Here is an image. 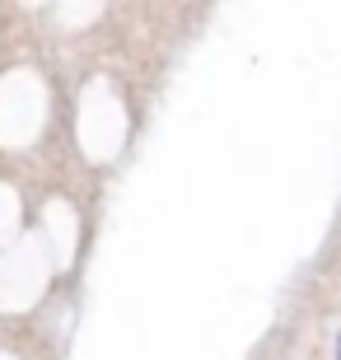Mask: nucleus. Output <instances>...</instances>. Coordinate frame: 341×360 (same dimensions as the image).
Segmentation results:
<instances>
[{"mask_svg":"<svg viewBox=\"0 0 341 360\" xmlns=\"http://www.w3.org/2000/svg\"><path fill=\"white\" fill-rule=\"evenodd\" d=\"M337 360H341V337H337Z\"/></svg>","mask_w":341,"mask_h":360,"instance_id":"obj_1","label":"nucleus"}]
</instances>
